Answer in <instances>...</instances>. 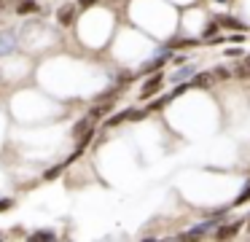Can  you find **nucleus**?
I'll return each instance as SVG.
<instances>
[{"label":"nucleus","mask_w":250,"mask_h":242,"mask_svg":"<svg viewBox=\"0 0 250 242\" xmlns=\"http://www.w3.org/2000/svg\"><path fill=\"white\" fill-rule=\"evenodd\" d=\"M73 16H76V8H73V5H62V8H60V14H57V19H60L62 24H70V22H73Z\"/></svg>","instance_id":"obj_1"},{"label":"nucleus","mask_w":250,"mask_h":242,"mask_svg":"<svg viewBox=\"0 0 250 242\" xmlns=\"http://www.w3.org/2000/svg\"><path fill=\"white\" fill-rule=\"evenodd\" d=\"M159 86H162V75H156L153 81H148L146 89H143V97H151L153 91H159Z\"/></svg>","instance_id":"obj_2"},{"label":"nucleus","mask_w":250,"mask_h":242,"mask_svg":"<svg viewBox=\"0 0 250 242\" xmlns=\"http://www.w3.org/2000/svg\"><path fill=\"white\" fill-rule=\"evenodd\" d=\"M33 11H38V5H35V3H24V5H19V14H33Z\"/></svg>","instance_id":"obj_3"}]
</instances>
